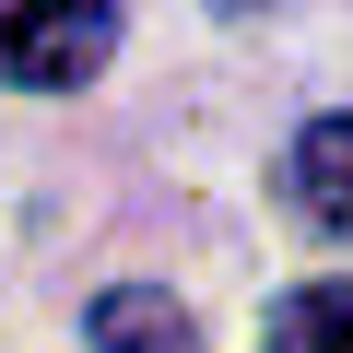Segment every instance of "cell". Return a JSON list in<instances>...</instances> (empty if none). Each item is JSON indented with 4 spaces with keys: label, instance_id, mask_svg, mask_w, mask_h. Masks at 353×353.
Masks as SVG:
<instances>
[{
    "label": "cell",
    "instance_id": "6da1fadb",
    "mask_svg": "<svg viewBox=\"0 0 353 353\" xmlns=\"http://www.w3.org/2000/svg\"><path fill=\"white\" fill-rule=\"evenodd\" d=\"M106 48H118V12H106V0H83V12H12V0H0V83L71 94V83L106 71Z\"/></svg>",
    "mask_w": 353,
    "mask_h": 353
},
{
    "label": "cell",
    "instance_id": "7a4b0ae2",
    "mask_svg": "<svg viewBox=\"0 0 353 353\" xmlns=\"http://www.w3.org/2000/svg\"><path fill=\"white\" fill-rule=\"evenodd\" d=\"M283 201H294L306 236L353 248V118H306V130H294V153H283Z\"/></svg>",
    "mask_w": 353,
    "mask_h": 353
},
{
    "label": "cell",
    "instance_id": "3957f363",
    "mask_svg": "<svg viewBox=\"0 0 353 353\" xmlns=\"http://www.w3.org/2000/svg\"><path fill=\"white\" fill-rule=\"evenodd\" d=\"M83 341H94V353H201L189 306L153 294V283H106V294L83 306Z\"/></svg>",
    "mask_w": 353,
    "mask_h": 353
},
{
    "label": "cell",
    "instance_id": "277c9868",
    "mask_svg": "<svg viewBox=\"0 0 353 353\" xmlns=\"http://www.w3.org/2000/svg\"><path fill=\"white\" fill-rule=\"evenodd\" d=\"M271 353H353V271H330V283H294L283 306H271V330H259Z\"/></svg>",
    "mask_w": 353,
    "mask_h": 353
}]
</instances>
